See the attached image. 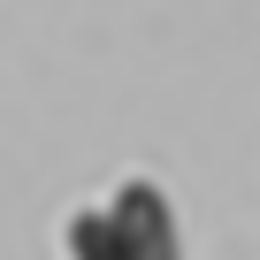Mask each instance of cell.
<instances>
[{"instance_id": "obj_1", "label": "cell", "mask_w": 260, "mask_h": 260, "mask_svg": "<svg viewBox=\"0 0 260 260\" xmlns=\"http://www.w3.org/2000/svg\"><path fill=\"white\" fill-rule=\"evenodd\" d=\"M61 237H69V260H184L169 191L146 176H122L107 199L77 207Z\"/></svg>"}]
</instances>
